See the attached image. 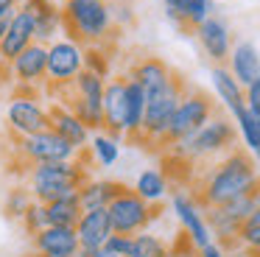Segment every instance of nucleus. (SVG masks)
<instances>
[{"label": "nucleus", "instance_id": "32", "mask_svg": "<svg viewBox=\"0 0 260 257\" xmlns=\"http://www.w3.org/2000/svg\"><path fill=\"white\" fill-rule=\"evenodd\" d=\"M31 201H34V196H31L28 187H12L6 196V204H3V212L14 221H20L25 215V210L31 207Z\"/></svg>", "mask_w": 260, "mask_h": 257}, {"label": "nucleus", "instance_id": "21", "mask_svg": "<svg viewBox=\"0 0 260 257\" xmlns=\"http://www.w3.org/2000/svg\"><path fill=\"white\" fill-rule=\"evenodd\" d=\"M226 67H230V73L235 76V81L241 84V87H249L254 78H260V50L254 48L252 42L241 39V42L232 45Z\"/></svg>", "mask_w": 260, "mask_h": 257}, {"label": "nucleus", "instance_id": "24", "mask_svg": "<svg viewBox=\"0 0 260 257\" xmlns=\"http://www.w3.org/2000/svg\"><path fill=\"white\" fill-rule=\"evenodd\" d=\"M210 78H213V89H215V95H218L221 106H224L230 115H235V112H241L243 106H246L243 104V87L235 81V76L230 73L226 65H213Z\"/></svg>", "mask_w": 260, "mask_h": 257}, {"label": "nucleus", "instance_id": "28", "mask_svg": "<svg viewBox=\"0 0 260 257\" xmlns=\"http://www.w3.org/2000/svg\"><path fill=\"white\" fill-rule=\"evenodd\" d=\"M45 212H48V227H76L84 210L79 204V196H70V199L45 204Z\"/></svg>", "mask_w": 260, "mask_h": 257}, {"label": "nucleus", "instance_id": "15", "mask_svg": "<svg viewBox=\"0 0 260 257\" xmlns=\"http://www.w3.org/2000/svg\"><path fill=\"white\" fill-rule=\"evenodd\" d=\"M9 67H12V76H14V81H17L20 87L45 84V76H48V45L31 42Z\"/></svg>", "mask_w": 260, "mask_h": 257}, {"label": "nucleus", "instance_id": "22", "mask_svg": "<svg viewBox=\"0 0 260 257\" xmlns=\"http://www.w3.org/2000/svg\"><path fill=\"white\" fill-rule=\"evenodd\" d=\"M174 67L168 65V61L157 59V56H143V59H137L135 65L129 67V76L132 81H137L146 92H154V89L165 87V84L174 78Z\"/></svg>", "mask_w": 260, "mask_h": 257}, {"label": "nucleus", "instance_id": "33", "mask_svg": "<svg viewBox=\"0 0 260 257\" xmlns=\"http://www.w3.org/2000/svg\"><path fill=\"white\" fill-rule=\"evenodd\" d=\"M185 9V20H187V31H196L207 17H213V0H182Z\"/></svg>", "mask_w": 260, "mask_h": 257}, {"label": "nucleus", "instance_id": "34", "mask_svg": "<svg viewBox=\"0 0 260 257\" xmlns=\"http://www.w3.org/2000/svg\"><path fill=\"white\" fill-rule=\"evenodd\" d=\"M20 223H23L25 235L28 238H34L40 229L48 227V212H45V204H40V201H31V207L25 210V215L20 218Z\"/></svg>", "mask_w": 260, "mask_h": 257}, {"label": "nucleus", "instance_id": "18", "mask_svg": "<svg viewBox=\"0 0 260 257\" xmlns=\"http://www.w3.org/2000/svg\"><path fill=\"white\" fill-rule=\"evenodd\" d=\"M31 42H34V20H31L28 11L17 9L12 22H9L6 37L0 39V59L6 61V65H12Z\"/></svg>", "mask_w": 260, "mask_h": 257}, {"label": "nucleus", "instance_id": "37", "mask_svg": "<svg viewBox=\"0 0 260 257\" xmlns=\"http://www.w3.org/2000/svg\"><path fill=\"white\" fill-rule=\"evenodd\" d=\"M162 9H165V17L174 22L179 31L190 34L187 31V20H185V9H182V0H162Z\"/></svg>", "mask_w": 260, "mask_h": 257}, {"label": "nucleus", "instance_id": "5", "mask_svg": "<svg viewBox=\"0 0 260 257\" xmlns=\"http://www.w3.org/2000/svg\"><path fill=\"white\" fill-rule=\"evenodd\" d=\"M257 204H260V182L254 184V187H249L246 193H241L232 201H226V204L207 207V210H204V221H207V227H210V235H213V240L224 251H230V254H238V251H241L238 249V229H241V223L252 215V210Z\"/></svg>", "mask_w": 260, "mask_h": 257}, {"label": "nucleus", "instance_id": "23", "mask_svg": "<svg viewBox=\"0 0 260 257\" xmlns=\"http://www.w3.org/2000/svg\"><path fill=\"white\" fill-rule=\"evenodd\" d=\"M129 184L112 182V179H87L79 187V204L81 210H107L115 199H118Z\"/></svg>", "mask_w": 260, "mask_h": 257}, {"label": "nucleus", "instance_id": "7", "mask_svg": "<svg viewBox=\"0 0 260 257\" xmlns=\"http://www.w3.org/2000/svg\"><path fill=\"white\" fill-rule=\"evenodd\" d=\"M218 112V104H215L213 98H210L204 89H193L187 87L185 98L179 101V106H176L174 117H171L168 123V132H165L162 143H159V148H171V145L182 143V140H187L190 134H196L199 128L204 126V123L210 120V117Z\"/></svg>", "mask_w": 260, "mask_h": 257}, {"label": "nucleus", "instance_id": "43", "mask_svg": "<svg viewBox=\"0 0 260 257\" xmlns=\"http://www.w3.org/2000/svg\"><path fill=\"white\" fill-rule=\"evenodd\" d=\"M98 257H118V254H109V251H104V249H98Z\"/></svg>", "mask_w": 260, "mask_h": 257}, {"label": "nucleus", "instance_id": "14", "mask_svg": "<svg viewBox=\"0 0 260 257\" xmlns=\"http://www.w3.org/2000/svg\"><path fill=\"white\" fill-rule=\"evenodd\" d=\"M20 9L28 11L34 20V42L51 45L53 39H59L62 31V6L53 0H23Z\"/></svg>", "mask_w": 260, "mask_h": 257}, {"label": "nucleus", "instance_id": "36", "mask_svg": "<svg viewBox=\"0 0 260 257\" xmlns=\"http://www.w3.org/2000/svg\"><path fill=\"white\" fill-rule=\"evenodd\" d=\"M132 238L135 235H109V240L104 243V251H109V254H118V257H129L132 251Z\"/></svg>", "mask_w": 260, "mask_h": 257}, {"label": "nucleus", "instance_id": "9", "mask_svg": "<svg viewBox=\"0 0 260 257\" xmlns=\"http://www.w3.org/2000/svg\"><path fill=\"white\" fill-rule=\"evenodd\" d=\"M84 70V48L76 45L73 39H53L48 45V76L45 84L48 89H59V87H68L79 73Z\"/></svg>", "mask_w": 260, "mask_h": 257}, {"label": "nucleus", "instance_id": "42", "mask_svg": "<svg viewBox=\"0 0 260 257\" xmlns=\"http://www.w3.org/2000/svg\"><path fill=\"white\" fill-rule=\"evenodd\" d=\"M20 3H23V0H0V11H6V9H17Z\"/></svg>", "mask_w": 260, "mask_h": 257}, {"label": "nucleus", "instance_id": "4", "mask_svg": "<svg viewBox=\"0 0 260 257\" xmlns=\"http://www.w3.org/2000/svg\"><path fill=\"white\" fill-rule=\"evenodd\" d=\"M112 28L115 20L109 0H64L62 3V31L81 48L107 45Z\"/></svg>", "mask_w": 260, "mask_h": 257}, {"label": "nucleus", "instance_id": "1", "mask_svg": "<svg viewBox=\"0 0 260 257\" xmlns=\"http://www.w3.org/2000/svg\"><path fill=\"white\" fill-rule=\"evenodd\" d=\"M257 182H260L257 162L246 151L232 148L230 154H224L213 165H207V171L196 182V196L193 199L199 201L202 210H207V207H218L232 201L235 196L246 193Z\"/></svg>", "mask_w": 260, "mask_h": 257}, {"label": "nucleus", "instance_id": "41", "mask_svg": "<svg viewBox=\"0 0 260 257\" xmlns=\"http://www.w3.org/2000/svg\"><path fill=\"white\" fill-rule=\"evenodd\" d=\"M14 11H17V9H6V11H0V39L6 37V31H9V22H12Z\"/></svg>", "mask_w": 260, "mask_h": 257}, {"label": "nucleus", "instance_id": "39", "mask_svg": "<svg viewBox=\"0 0 260 257\" xmlns=\"http://www.w3.org/2000/svg\"><path fill=\"white\" fill-rule=\"evenodd\" d=\"M243 104L254 117H260V78H254L249 87H243Z\"/></svg>", "mask_w": 260, "mask_h": 257}, {"label": "nucleus", "instance_id": "13", "mask_svg": "<svg viewBox=\"0 0 260 257\" xmlns=\"http://www.w3.org/2000/svg\"><path fill=\"white\" fill-rule=\"evenodd\" d=\"M193 34H196L199 45H202V50L207 53V59L213 65H226L230 50H232V34H230V25L221 17L215 14L207 17Z\"/></svg>", "mask_w": 260, "mask_h": 257}, {"label": "nucleus", "instance_id": "11", "mask_svg": "<svg viewBox=\"0 0 260 257\" xmlns=\"http://www.w3.org/2000/svg\"><path fill=\"white\" fill-rule=\"evenodd\" d=\"M6 120H9V128H12L17 137H31V134H37V132L51 128L48 106L37 104L28 95H14V98L9 101Z\"/></svg>", "mask_w": 260, "mask_h": 257}, {"label": "nucleus", "instance_id": "35", "mask_svg": "<svg viewBox=\"0 0 260 257\" xmlns=\"http://www.w3.org/2000/svg\"><path fill=\"white\" fill-rule=\"evenodd\" d=\"M84 70H92L95 76L107 78L109 56L104 53V45H90V48H84Z\"/></svg>", "mask_w": 260, "mask_h": 257}, {"label": "nucleus", "instance_id": "19", "mask_svg": "<svg viewBox=\"0 0 260 257\" xmlns=\"http://www.w3.org/2000/svg\"><path fill=\"white\" fill-rule=\"evenodd\" d=\"M76 235H79L81 249H104V243L112 235V221H109L107 210H87L81 212L79 223H76Z\"/></svg>", "mask_w": 260, "mask_h": 257}, {"label": "nucleus", "instance_id": "44", "mask_svg": "<svg viewBox=\"0 0 260 257\" xmlns=\"http://www.w3.org/2000/svg\"><path fill=\"white\" fill-rule=\"evenodd\" d=\"M31 257H45V254H37V251H34V254H31Z\"/></svg>", "mask_w": 260, "mask_h": 257}, {"label": "nucleus", "instance_id": "29", "mask_svg": "<svg viewBox=\"0 0 260 257\" xmlns=\"http://www.w3.org/2000/svg\"><path fill=\"white\" fill-rule=\"evenodd\" d=\"M129 257H171V246L159 235L140 232L132 238V251Z\"/></svg>", "mask_w": 260, "mask_h": 257}, {"label": "nucleus", "instance_id": "38", "mask_svg": "<svg viewBox=\"0 0 260 257\" xmlns=\"http://www.w3.org/2000/svg\"><path fill=\"white\" fill-rule=\"evenodd\" d=\"M171 257H202V254H199V249L190 243V238H187L185 232H179L176 240L171 243Z\"/></svg>", "mask_w": 260, "mask_h": 257}, {"label": "nucleus", "instance_id": "16", "mask_svg": "<svg viewBox=\"0 0 260 257\" xmlns=\"http://www.w3.org/2000/svg\"><path fill=\"white\" fill-rule=\"evenodd\" d=\"M104 132L112 137L126 134V76H115L104 87Z\"/></svg>", "mask_w": 260, "mask_h": 257}, {"label": "nucleus", "instance_id": "40", "mask_svg": "<svg viewBox=\"0 0 260 257\" xmlns=\"http://www.w3.org/2000/svg\"><path fill=\"white\" fill-rule=\"evenodd\" d=\"M199 254H202V257H230V251H224V249H221V246L213 240V243L202 246V249H199Z\"/></svg>", "mask_w": 260, "mask_h": 257}, {"label": "nucleus", "instance_id": "26", "mask_svg": "<svg viewBox=\"0 0 260 257\" xmlns=\"http://www.w3.org/2000/svg\"><path fill=\"white\" fill-rule=\"evenodd\" d=\"M132 190H135L143 201H148V204H162V199L168 196L171 184H168L165 171H159V168H146V171L137 176V182Z\"/></svg>", "mask_w": 260, "mask_h": 257}, {"label": "nucleus", "instance_id": "31", "mask_svg": "<svg viewBox=\"0 0 260 257\" xmlns=\"http://www.w3.org/2000/svg\"><path fill=\"white\" fill-rule=\"evenodd\" d=\"M238 249H249V251H257L260 249V204L252 210V215L241 223L238 229Z\"/></svg>", "mask_w": 260, "mask_h": 257}, {"label": "nucleus", "instance_id": "12", "mask_svg": "<svg viewBox=\"0 0 260 257\" xmlns=\"http://www.w3.org/2000/svg\"><path fill=\"white\" fill-rule=\"evenodd\" d=\"M171 207H174V212H176V221H179L182 232L190 238V243L196 246V249L213 243L210 227H207V221H204V210L199 207V201L193 199L190 193H185V190H176L174 199H171Z\"/></svg>", "mask_w": 260, "mask_h": 257}, {"label": "nucleus", "instance_id": "27", "mask_svg": "<svg viewBox=\"0 0 260 257\" xmlns=\"http://www.w3.org/2000/svg\"><path fill=\"white\" fill-rule=\"evenodd\" d=\"M232 120H235V128H238V134H241L243 145H246V154L252 156L254 162H260V117H254L252 112L243 106L241 112L232 115Z\"/></svg>", "mask_w": 260, "mask_h": 257}, {"label": "nucleus", "instance_id": "6", "mask_svg": "<svg viewBox=\"0 0 260 257\" xmlns=\"http://www.w3.org/2000/svg\"><path fill=\"white\" fill-rule=\"evenodd\" d=\"M187 92V81L174 73L165 87L154 89V92H146V115H143V132H140V145H159L168 132V123L174 117L179 101L185 98Z\"/></svg>", "mask_w": 260, "mask_h": 257}, {"label": "nucleus", "instance_id": "20", "mask_svg": "<svg viewBox=\"0 0 260 257\" xmlns=\"http://www.w3.org/2000/svg\"><path fill=\"white\" fill-rule=\"evenodd\" d=\"M48 115H51V128L59 134V137H64L76 151H84L87 148L90 128H87L84 123H81L79 117L68 109V106H62V104H56V101H53V104L48 106Z\"/></svg>", "mask_w": 260, "mask_h": 257}, {"label": "nucleus", "instance_id": "25", "mask_svg": "<svg viewBox=\"0 0 260 257\" xmlns=\"http://www.w3.org/2000/svg\"><path fill=\"white\" fill-rule=\"evenodd\" d=\"M143 115H146V89L137 81L126 78V140L137 143L143 132Z\"/></svg>", "mask_w": 260, "mask_h": 257}, {"label": "nucleus", "instance_id": "3", "mask_svg": "<svg viewBox=\"0 0 260 257\" xmlns=\"http://www.w3.org/2000/svg\"><path fill=\"white\" fill-rule=\"evenodd\" d=\"M87 179H90V165L84 162V151H79L76 159L28 165V190L40 204L79 196V187Z\"/></svg>", "mask_w": 260, "mask_h": 257}, {"label": "nucleus", "instance_id": "2", "mask_svg": "<svg viewBox=\"0 0 260 257\" xmlns=\"http://www.w3.org/2000/svg\"><path fill=\"white\" fill-rule=\"evenodd\" d=\"M238 128L230 117H224L221 112H215L196 134H190L187 140L165 148V154L179 159L182 165H213L215 159H221L224 154H230L232 148H238Z\"/></svg>", "mask_w": 260, "mask_h": 257}, {"label": "nucleus", "instance_id": "46", "mask_svg": "<svg viewBox=\"0 0 260 257\" xmlns=\"http://www.w3.org/2000/svg\"><path fill=\"white\" fill-rule=\"evenodd\" d=\"M257 254H260V249H257Z\"/></svg>", "mask_w": 260, "mask_h": 257}, {"label": "nucleus", "instance_id": "45", "mask_svg": "<svg viewBox=\"0 0 260 257\" xmlns=\"http://www.w3.org/2000/svg\"><path fill=\"white\" fill-rule=\"evenodd\" d=\"M53 3H59V6H62V3H64V0H53Z\"/></svg>", "mask_w": 260, "mask_h": 257}, {"label": "nucleus", "instance_id": "8", "mask_svg": "<svg viewBox=\"0 0 260 257\" xmlns=\"http://www.w3.org/2000/svg\"><path fill=\"white\" fill-rule=\"evenodd\" d=\"M109 221H112V232L115 235H140L151 227L159 218L162 207L159 204H148L132 187H126L112 204L107 207Z\"/></svg>", "mask_w": 260, "mask_h": 257}, {"label": "nucleus", "instance_id": "10", "mask_svg": "<svg viewBox=\"0 0 260 257\" xmlns=\"http://www.w3.org/2000/svg\"><path fill=\"white\" fill-rule=\"evenodd\" d=\"M17 154L25 165H37V162H64V159H76L79 151L68 143L64 137H59L53 128L37 132L31 137H20L17 140Z\"/></svg>", "mask_w": 260, "mask_h": 257}, {"label": "nucleus", "instance_id": "17", "mask_svg": "<svg viewBox=\"0 0 260 257\" xmlns=\"http://www.w3.org/2000/svg\"><path fill=\"white\" fill-rule=\"evenodd\" d=\"M31 246L45 257H76L81 249L76 227H45L31 238Z\"/></svg>", "mask_w": 260, "mask_h": 257}, {"label": "nucleus", "instance_id": "30", "mask_svg": "<svg viewBox=\"0 0 260 257\" xmlns=\"http://www.w3.org/2000/svg\"><path fill=\"white\" fill-rule=\"evenodd\" d=\"M92 148V156L98 159V165L101 168H112L115 162H118L120 156V140L112 137V134H95L90 143Z\"/></svg>", "mask_w": 260, "mask_h": 257}]
</instances>
